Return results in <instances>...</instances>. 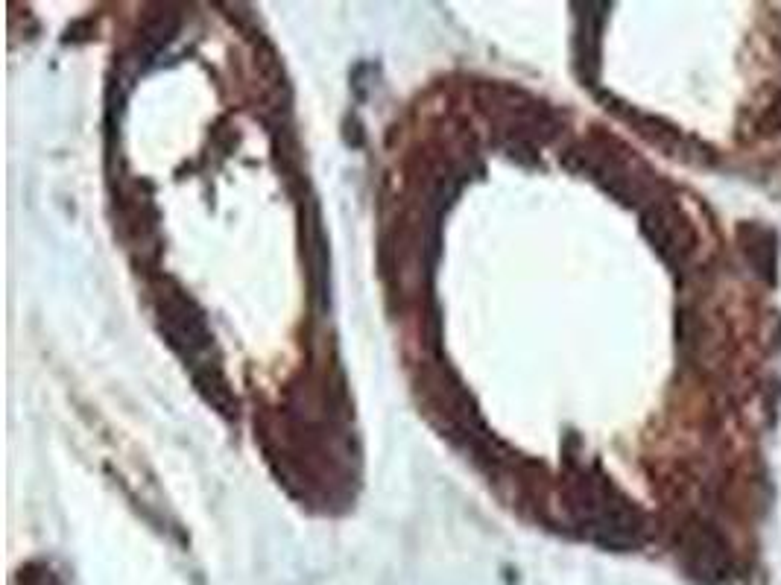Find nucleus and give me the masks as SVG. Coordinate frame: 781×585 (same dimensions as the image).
I'll return each instance as SVG.
<instances>
[{
  "label": "nucleus",
  "mask_w": 781,
  "mask_h": 585,
  "mask_svg": "<svg viewBox=\"0 0 781 585\" xmlns=\"http://www.w3.org/2000/svg\"><path fill=\"white\" fill-rule=\"evenodd\" d=\"M688 568L694 571V577H700L705 583H720L729 574V553L726 545L720 542L717 533L700 530L688 539Z\"/></svg>",
  "instance_id": "nucleus-2"
},
{
  "label": "nucleus",
  "mask_w": 781,
  "mask_h": 585,
  "mask_svg": "<svg viewBox=\"0 0 781 585\" xmlns=\"http://www.w3.org/2000/svg\"><path fill=\"white\" fill-rule=\"evenodd\" d=\"M644 232L650 234V240L656 243V249L667 261L688 255L691 243H694V232H691L688 220L670 205H659L650 214H644Z\"/></svg>",
  "instance_id": "nucleus-1"
},
{
  "label": "nucleus",
  "mask_w": 781,
  "mask_h": 585,
  "mask_svg": "<svg viewBox=\"0 0 781 585\" xmlns=\"http://www.w3.org/2000/svg\"><path fill=\"white\" fill-rule=\"evenodd\" d=\"M21 585H62L47 565H27L21 571Z\"/></svg>",
  "instance_id": "nucleus-3"
}]
</instances>
